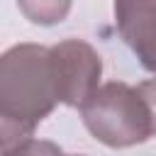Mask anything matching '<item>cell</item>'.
Returning <instances> with one entry per match:
<instances>
[{
  "label": "cell",
  "instance_id": "277c9868",
  "mask_svg": "<svg viewBox=\"0 0 156 156\" xmlns=\"http://www.w3.org/2000/svg\"><path fill=\"white\" fill-rule=\"evenodd\" d=\"M115 24L141 68L156 73V0H115Z\"/></svg>",
  "mask_w": 156,
  "mask_h": 156
},
{
  "label": "cell",
  "instance_id": "5b68a950",
  "mask_svg": "<svg viewBox=\"0 0 156 156\" xmlns=\"http://www.w3.org/2000/svg\"><path fill=\"white\" fill-rule=\"evenodd\" d=\"M73 0H17L20 12L39 27H54L63 22L71 12Z\"/></svg>",
  "mask_w": 156,
  "mask_h": 156
},
{
  "label": "cell",
  "instance_id": "7a4b0ae2",
  "mask_svg": "<svg viewBox=\"0 0 156 156\" xmlns=\"http://www.w3.org/2000/svg\"><path fill=\"white\" fill-rule=\"evenodd\" d=\"M85 129L110 149H127L154 136L151 112L139 88L122 80L102 83L80 107Z\"/></svg>",
  "mask_w": 156,
  "mask_h": 156
},
{
  "label": "cell",
  "instance_id": "ba28073f",
  "mask_svg": "<svg viewBox=\"0 0 156 156\" xmlns=\"http://www.w3.org/2000/svg\"><path fill=\"white\" fill-rule=\"evenodd\" d=\"M68 156H83V154H68Z\"/></svg>",
  "mask_w": 156,
  "mask_h": 156
},
{
  "label": "cell",
  "instance_id": "3957f363",
  "mask_svg": "<svg viewBox=\"0 0 156 156\" xmlns=\"http://www.w3.org/2000/svg\"><path fill=\"white\" fill-rule=\"evenodd\" d=\"M49 58L58 102L80 110L88 98L100 88V54L83 39H63L49 46Z\"/></svg>",
  "mask_w": 156,
  "mask_h": 156
},
{
  "label": "cell",
  "instance_id": "6da1fadb",
  "mask_svg": "<svg viewBox=\"0 0 156 156\" xmlns=\"http://www.w3.org/2000/svg\"><path fill=\"white\" fill-rule=\"evenodd\" d=\"M58 102L49 49L41 44H15L0 58V136L10 149L32 136L37 124Z\"/></svg>",
  "mask_w": 156,
  "mask_h": 156
},
{
  "label": "cell",
  "instance_id": "52a82bcc",
  "mask_svg": "<svg viewBox=\"0 0 156 156\" xmlns=\"http://www.w3.org/2000/svg\"><path fill=\"white\" fill-rule=\"evenodd\" d=\"M136 88H139L141 98H144L146 105H149V112H151V127H154V136H156V78H149V80L139 83Z\"/></svg>",
  "mask_w": 156,
  "mask_h": 156
},
{
  "label": "cell",
  "instance_id": "8992f818",
  "mask_svg": "<svg viewBox=\"0 0 156 156\" xmlns=\"http://www.w3.org/2000/svg\"><path fill=\"white\" fill-rule=\"evenodd\" d=\"M2 156H63V151L54 141L29 136V139L10 146V149H2Z\"/></svg>",
  "mask_w": 156,
  "mask_h": 156
}]
</instances>
